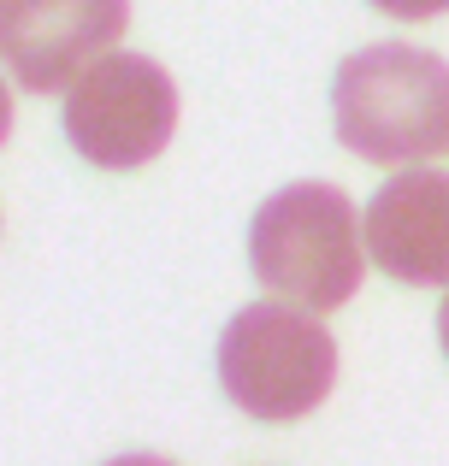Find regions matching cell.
<instances>
[{
    "label": "cell",
    "mask_w": 449,
    "mask_h": 466,
    "mask_svg": "<svg viewBox=\"0 0 449 466\" xmlns=\"http://www.w3.org/2000/svg\"><path fill=\"white\" fill-rule=\"evenodd\" d=\"M438 342H444V354H449V296H444V308H438Z\"/></svg>",
    "instance_id": "9"
},
{
    "label": "cell",
    "mask_w": 449,
    "mask_h": 466,
    "mask_svg": "<svg viewBox=\"0 0 449 466\" xmlns=\"http://www.w3.org/2000/svg\"><path fill=\"white\" fill-rule=\"evenodd\" d=\"M178 130V83L142 54H107L66 89V142L101 171H137Z\"/></svg>",
    "instance_id": "4"
},
{
    "label": "cell",
    "mask_w": 449,
    "mask_h": 466,
    "mask_svg": "<svg viewBox=\"0 0 449 466\" xmlns=\"http://www.w3.org/2000/svg\"><path fill=\"white\" fill-rule=\"evenodd\" d=\"M107 466H172L166 455H118V461H107Z\"/></svg>",
    "instance_id": "8"
},
{
    "label": "cell",
    "mask_w": 449,
    "mask_h": 466,
    "mask_svg": "<svg viewBox=\"0 0 449 466\" xmlns=\"http://www.w3.org/2000/svg\"><path fill=\"white\" fill-rule=\"evenodd\" d=\"M367 254L396 284H449V171H396L367 201Z\"/></svg>",
    "instance_id": "6"
},
{
    "label": "cell",
    "mask_w": 449,
    "mask_h": 466,
    "mask_svg": "<svg viewBox=\"0 0 449 466\" xmlns=\"http://www.w3.org/2000/svg\"><path fill=\"white\" fill-rule=\"evenodd\" d=\"M372 6L403 18V24H426V18H438V12H449V0H372Z\"/></svg>",
    "instance_id": "7"
},
{
    "label": "cell",
    "mask_w": 449,
    "mask_h": 466,
    "mask_svg": "<svg viewBox=\"0 0 449 466\" xmlns=\"http://www.w3.org/2000/svg\"><path fill=\"white\" fill-rule=\"evenodd\" d=\"M130 0H0V47L30 95H59L113 54Z\"/></svg>",
    "instance_id": "5"
},
{
    "label": "cell",
    "mask_w": 449,
    "mask_h": 466,
    "mask_svg": "<svg viewBox=\"0 0 449 466\" xmlns=\"http://www.w3.org/2000/svg\"><path fill=\"white\" fill-rule=\"evenodd\" d=\"M367 225L355 218L343 189L332 183H290L260 201L249 225V266L278 301L308 313H332L361 289L367 272Z\"/></svg>",
    "instance_id": "2"
},
{
    "label": "cell",
    "mask_w": 449,
    "mask_h": 466,
    "mask_svg": "<svg viewBox=\"0 0 449 466\" xmlns=\"http://www.w3.org/2000/svg\"><path fill=\"white\" fill-rule=\"evenodd\" d=\"M219 384L249 420L290 425L337 384V342L296 301H254L219 337Z\"/></svg>",
    "instance_id": "3"
},
{
    "label": "cell",
    "mask_w": 449,
    "mask_h": 466,
    "mask_svg": "<svg viewBox=\"0 0 449 466\" xmlns=\"http://www.w3.org/2000/svg\"><path fill=\"white\" fill-rule=\"evenodd\" d=\"M332 125L355 159L414 166L449 154V66L426 47H361L332 77Z\"/></svg>",
    "instance_id": "1"
}]
</instances>
